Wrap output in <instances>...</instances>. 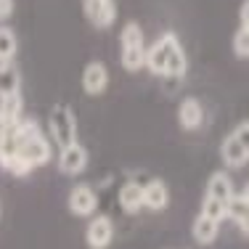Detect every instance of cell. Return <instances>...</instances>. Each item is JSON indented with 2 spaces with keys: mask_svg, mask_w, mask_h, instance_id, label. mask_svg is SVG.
Wrapping results in <instances>:
<instances>
[{
  "mask_svg": "<svg viewBox=\"0 0 249 249\" xmlns=\"http://www.w3.org/2000/svg\"><path fill=\"white\" fill-rule=\"evenodd\" d=\"M3 151H14L29 164V167H45L53 159L51 138L43 133V127L32 117H21L16 124H11L8 138L3 143Z\"/></svg>",
  "mask_w": 249,
  "mask_h": 249,
  "instance_id": "6da1fadb",
  "label": "cell"
},
{
  "mask_svg": "<svg viewBox=\"0 0 249 249\" xmlns=\"http://www.w3.org/2000/svg\"><path fill=\"white\" fill-rule=\"evenodd\" d=\"M143 67L157 77H167V80H178L186 74L188 69V58L183 51L180 40L175 32H164L157 37V43H151L146 48L143 56Z\"/></svg>",
  "mask_w": 249,
  "mask_h": 249,
  "instance_id": "7a4b0ae2",
  "label": "cell"
},
{
  "mask_svg": "<svg viewBox=\"0 0 249 249\" xmlns=\"http://www.w3.org/2000/svg\"><path fill=\"white\" fill-rule=\"evenodd\" d=\"M233 196H236V191H233V180H231V175L223 173V170L212 173L210 180H207L204 199H201V215L223 223L225 212H228V204H231Z\"/></svg>",
  "mask_w": 249,
  "mask_h": 249,
  "instance_id": "3957f363",
  "label": "cell"
},
{
  "mask_svg": "<svg viewBox=\"0 0 249 249\" xmlns=\"http://www.w3.org/2000/svg\"><path fill=\"white\" fill-rule=\"evenodd\" d=\"M143 56H146V37L143 29L135 21H127L120 32V61L127 72H138L143 67Z\"/></svg>",
  "mask_w": 249,
  "mask_h": 249,
  "instance_id": "277c9868",
  "label": "cell"
},
{
  "mask_svg": "<svg viewBox=\"0 0 249 249\" xmlns=\"http://www.w3.org/2000/svg\"><path fill=\"white\" fill-rule=\"evenodd\" d=\"M48 138L58 149L77 141V117L67 104H56L48 111Z\"/></svg>",
  "mask_w": 249,
  "mask_h": 249,
  "instance_id": "5b68a950",
  "label": "cell"
},
{
  "mask_svg": "<svg viewBox=\"0 0 249 249\" xmlns=\"http://www.w3.org/2000/svg\"><path fill=\"white\" fill-rule=\"evenodd\" d=\"M67 204H69V212L74 217H93V212L98 210V194L88 183H77L72 191H69Z\"/></svg>",
  "mask_w": 249,
  "mask_h": 249,
  "instance_id": "8992f818",
  "label": "cell"
},
{
  "mask_svg": "<svg viewBox=\"0 0 249 249\" xmlns=\"http://www.w3.org/2000/svg\"><path fill=\"white\" fill-rule=\"evenodd\" d=\"M88 162H90V154H88V149L80 143V141H74V143L58 149V170H61L64 175L85 173Z\"/></svg>",
  "mask_w": 249,
  "mask_h": 249,
  "instance_id": "52a82bcc",
  "label": "cell"
},
{
  "mask_svg": "<svg viewBox=\"0 0 249 249\" xmlns=\"http://www.w3.org/2000/svg\"><path fill=\"white\" fill-rule=\"evenodd\" d=\"M85 241L90 249H106L114 241V223H111V217L106 215H96L90 217V223H88L85 228Z\"/></svg>",
  "mask_w": 249,
  "mask_h": 249,
  "instance_id": "ba28073f",
  "label": "cell"
},
{
  "mask_svg": "<svg viewBox=\"0 0 249 249\" xmlns=\"http://www.w3.org/2000/svg\"><path fill=\"white\" fill-rule=\"evenodd\" d=\"M82 11H85V19L96 29L111 27L117 19L114 0H82Z\"/></svg>",
  "mask_w": 249,
  "mask_h": 249,
  "instance_id": "9c48e42d",
  "label": "cell"
},
{
  "mask_svg": "<svg viewBox=\"0 0 249 249\" xmlns=\"http://www.w3.org/2000/svg\"><path fill=\"white\" fill-rule=\"evenodd\" d=\"M109 88V69L104 61H88L82 69V90L88 96H101Z\"/></svg>",
  "mask_w": 249,
  "mask_h": 249,
  "instance_id": "30bf717a",
  "label": "cell"
},
{
  "mask_svg": "<svg viewBox=\"0 0 249 249\" xmlns=\"http://www.w3.org/2000/svg\"><path fill=\"white\" fill-rule=\"evenodd\" d=\"M178 122H180L183 130H199L201 122H204V106H201V101L194 96L183 98L180 106H178Z\"/></svg>",
  "mask_w": 249,
  "mask_h": 249,
  "instance_id": "8fae6325",
  "label": "cell"
},
{
  "mask_svg": "<svg viewBox=\"0 0 249 249\" xmlns=\"http://www.w3.org/2000/svg\"><path fill=\"white\" fill-rule=\"evenodd\" d=\"M167 204H170V191H167V186H164L162 180H149L143 186V207L146 210H154V212H162V210H167Z\"/></svg>",
  "mask_w": 249,
  "mask_h": 249,
  "instance_id": "7c38bea8",
  "label": "cell"
},
{
  "mask_svg": "<svg viewBox=\"0 0 249 249\" xmlns=\"http://www.w3.org/2000/svg\"><path fill=\"white\" fill-rule=\"evenodd\" d=\"M220 159H223V164L225 167H231V170H239V167H244V164L249 162V154L239 146V141L233 138V135H225L223 138V143H220Z\"/></svg>",
  "mask_w": 249,
  "mask_h": 249,
  "instance_id": "4fadbf2b",
  "label": "cell"
},
{
  "mask_svg": "<svg viewBox=\"0 0 249 249\" xmlns=\"http://www.w3.org/2000/svg\"><path fill=\"white\" fill-rule=\"evenodd\" d=\"M191 233H194V241L201 247H210L212 241L217 239V233H220V223L217 220H212V217H207V215H196V220H194L191 225Z\"/></svg>",
  "mask_w": 249,
  "mask_h": 249,
  "instance_id": "5bb4252c",
  "label": "cell"
},
{
  "mask_svg": "<svg viewBox=\"0 0 249 249\" xmlns=\"http://www.w3.org/2000/svg\"><path fill=\"white\" fill-rule=\"evenodd\" d=\"M120 207L127 215H135V212H141V207H143V186L135 180H127L124 186L120 188Z\"/></svg>",
  "mask_w": 249,
  "mask_h": 249,
  "instance_id": "9a60e30c",
  "label": "cell"
},
{
  "mask_svg": "<svg viewBox=\"0 0 249 249\" xmlns=\"http://www.w3.org/2000/svg\"><path fill=\"white\" fill-rule=\"evenodd\" d=\"M21 93V74L16 64H0V98Z\"/></svg>",
  "mask_w": 249,
  "mask_h": 249,
  "instance_id": "2e32d148",
  "label": "cell"
},
{
  "mask_svg": "<svg viewBox=\"0 0 249 249\" xmlns=\"http://www.w3.org/2000/svg\"><path fill=\"white\" fill-rule=\"evenodd\" d=\"M19 53V37L11 27L0 24V64H14Z\"/></svg>",
  "mask_w": 249,
  "mask_h": 249,
  "instance_id": "e0dca14e",
  "label": "cell"
},
{
  "mask_svg": "<svg viewBox=\"0 0 249 249\" xmlns=\"http://www.w3.org/2000/svg\"><path fill=\"white\" fill-rule=\"evenodd\" d=\"M225 217H228V220H233V223H236V228H239L244 236H249V204H247L244 199H239V196L231 199Z\"/></svg>",
  "mask_w": 249,
  "mask_h": 249,
  "instance_id": "ac0fdd59",
  "label": "cell"
},
{
  "mask_svg": "<svg viewBox=\"0 0 249 249\" xmlns=\"http://www.w3.org/2000/svg\"><path fill=\"white\" fill-rule=\"evenodd\" d=\"M0 114H3V120L8 122V124L19 122L21 117H24V101H21V93L0 98Z\"/></svg>",
  "mask_w": 249,
  "mask_h": 249,
  "instance_id": "d6986e66",
  "label": "cell"
},
{
  "mask_svg": "<svg viewBox=\"0 0 249 249\" xmlns=\"http://www.w3.org/2000/svg\"><path fill=\"white\" fill-rule=\"evenodd\" d=\"M233 53L239 58H249V29L239 27L233 35Z\"/></svg>",
  "mask_w": 249,
  "mask_h": 249,
  "instance_id": "ffe728a7",
  "label": "cell"
},
{
  "mask_svg": "<svg viewBox=\"0 0 249 249\" xmlns=\"http://www.w3.org/2000/svg\"><path fill=\"white\" fill-rule=\"evenodd\" d=\"M231 135H233L236 141H239V146L249 154V122H239L233 130H231Z\"/></svg>",
  "mask_w": 249,
  "mask_h": 249,
  "instance_id": "44dd1931",
  "label": "cell"
},
{
  "mask_svg": "<svg viewBox=\"0 0 249 249\" xmlns=\"http://www.w3.org/2000/svg\"><path fill=\"white\" fill-rule=\"evenodd\" d=\"M14 8H16L14 0H0V24H3V21H8L11 16H14Z\"/></svg>",
  "mask_w": 249,
  "mask_h": 249,
  "instance_id": "7402d4cb",
  "label": "cell"
},
{
  "mask_svg": "<svg viewBox=\"0 0 249 249\" xmlns=\"http://www.w3.org/2000/svg\"><path fill=\"white\" fill-rule=\"evenodd\" d=\"M239 21H241V27H249V0H244V3H241V8H239Z\"/></svg>",
  "mask_w": 249,
  "mask_h": 249,
  "instance_id": "603a6c76",
  "label": "cell"
},
{
  "mask_svg": "<svg viewBox=\"0 0 249 249\" xmlns=\"http://www.w3.org/2000/svg\"><path fill=\"white\" fill-rule=\"evenodd\" d=\"M8 130H11V124L3 120V114H0V151H3V143H5V138H8Z\"/></svg>",
  "mask_w": 249,
  "mask_h": 249,
  "instance_id": "cb8c5ba5",
  "label": "cell"
},
{
  "mask_svg": "<svg viewBox=\"0 0 249 249\" xmlns=\"http://www.w3.org/2000/svg\"><path fill=\"white\" fill-rule=\"evenodd\" d=\"M236 196H239V199H244V201H247V204H249V180L244 183V186H241V191H239V194H236Z\"/></svg>",
  "mask_w": 249,
  "mask_h": 249,
  "instance_id": "d4e9b609",
  "label": "cell"
},
{
  "mask_svg": "<svg viewBox=\"0 0 249 249\" xmlns=\"http://www.w3.org/2000/svg\"><path fill=\"white\" fill-rule=\"evenodd\" d=\"M0 212H3V207H0Z\"/></svg>",
  "mask_w": 249,
  "mask_h": 249,
  "instance_id": "484cf974",
  "label": "cell"
}]
</instances>
